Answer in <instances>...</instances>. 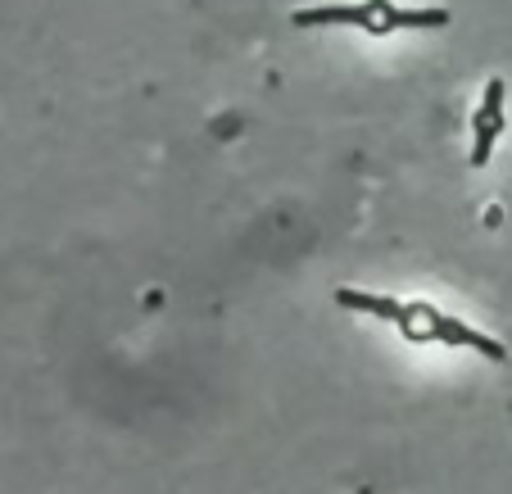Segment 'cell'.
<instances>
[{
  "label": "cell",
  "mask_w": 512,
  "mask_h": 494,
  "mask_svg": "<svg viewBox=\"0 0 512 494\" xmlns=\"http://www.w3.org/2000/svg\"><path fill=\"white\" fill-rule=\"evenodd\" d=\"M336 304L340 309H354V313H368V318H377V322H390V327H399L408 340H417V345H463V349L485 354V359H508V349H503L499 340H490L485 331L449 318V313H440L426 300H390V295L349 291L345 286V291H336Z\"/></svg>",
  "instance_id": "cell-1"
},
{
  "label": "cell",
  "mask_w": 512,
  "mask_h": 494,
  "mask_svg": "<svg viewBox=\"0 0 512 494\" xmlns=\"http://www.w3.org/2000/svg\"><path fill=\"white\" fill-rule=\"evenodd\" d=\"M295 28H363L368 37H390V32H417V28H445L449 10L426 5L408 10L395 0H336V5H304L290 14Z\"/></svg>",
  "instance_id": "cell-2"
},
{
  "label": "cell",
  "mask_w": 512,
  "mask_h": 494,
  "mask_svg": "<svg viewBox=\"0 0 512 494\" xmlns=\"http://www.w3.org/2000/svg\"><path fill=\"white\" fill-rule=\"evenodd\" d=\"M503 105H508V87H503V78H490L481 105H476V114H472V164L476 168L490 164L494 141L503 136V118H508Z\"/></svg>",
  "instance_id": "cell-3"
}]
</instances>
